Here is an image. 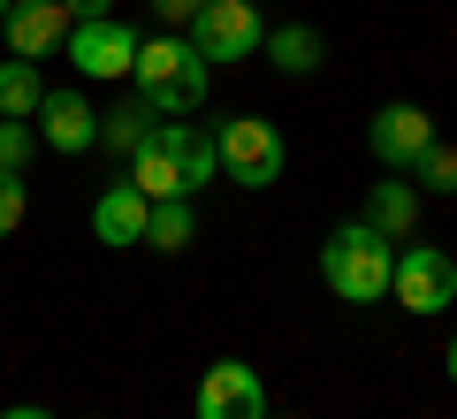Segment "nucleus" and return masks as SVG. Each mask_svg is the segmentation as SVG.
<instances>
[{"label": "nucleus", "instance_id": "1", "mask_svg": "<svg viewBox=\"0 0 457 419\" xmlns=\"http://www.w3.org/2000/svg\"><path fill=\"white\" fill-rule=\"evenodd\" d=\"M389 274H396V244L366 222H343L328 229L320 244V282L343 297V306H381L389 297Z\"/></svg>", "mask_w": 457, "mask_h": 419}, {"label": "nucleus", "instance_id": "2", "mask_svg": "<svg viewBox=\"0 0 457 419\" xmlns=\"http://www.w3.org/2000/svg\"><path fill=\"white\" fill-rule=\"evenodd\" d=\"M221 153H213V130H191V122H161L153 146L130 161V183L145 198H191L198 183H213Z\"/></svg>", "mask_w": 457, "mask_h": 419}, {"label": "nucleus", "instance_id": "3", "mask_svg": "<svg viewBox=\"0 0 457 419\" xmlns=\"http://www.w3.org/2000/svg\"><path fill=\"white\" fill-rule=\"evenodd\" d=\"M137 99H153V107L168 114V122H183V114L191 107H206V84H213V62L206 54L191 46V38H145V46H137Z\"/></svg>", "mask_w": 457, "mask_h": 419}, {"label": "nucleus", "instance_id": "4", "mask_svg": "<svg viewBox=\"0 0 457 419\" xmlns=\"http://www.w3.org/2000/svg\"><path fill=\"white\" fill-rule=\"evenodd\" d=\"M213 153H221L228 183H245V191H267V183H282V168H290V146H282V130L267 122V114L221 122L213 130Z\"/></svg>", "mask_w": 457, "mask_h": 419}, {"label": "nucleus", "instance_id": "5", "mask_svg": "<svg viewBox=\"0 0 457 419\" xmlns=\"http://www.w3.org/2000/svg\"><path fill=\"white\" fill-rule=\"evenodd\" d=\"M389 297L411 313V321L457 306V259L442 252V244H404V252H396V274H389Z\"/></svg>", "mask_w": 457, "mask_h": 419}, {"label": "nucleus", "instance_id": "6", "mask_svg": "<svg viewBox=\"0 0 457 419\" xmlns=\"http://www.w3.org/2000/svg\"><path fill=\"white\" fill-rule=\"evenodd\" d=\"M191 46L206 62H252L267 46V23H260V0H206L191 16Z\"/></svg>", "mask_w": 457, "mask_h": 419}, {"label": "nucleus", "instance_id": "7", "mask_svg": "<svg viewBox=\"0 0 457 419\" xmlns=\"http://www.w3.org/2000/svg\"><path fill=\"white\" fill-rule=\"evenodd\" d=\"M366 146H374V161L389 168V176H411V168H420V153L435 146V114L411 107V99H389V107L366 122Z\"/></svg>", "mask_w": 457, "mask_h": 419}, {"label": "nucleus", "instance_id": "8", "mask_svg": "<svg viewBox=\"0 0 457 419\" xmlns=\"http://www.w3.org/2000/svg\"><path fill=\"white\" fill-rule=\"evenodd\" d=\"M137 46H145V38L130 31V23L122 16H99V23H77V31H69V62H77V77H130L137 69Z\"/></svg>", "mask_w": 457, "mask_h": 419}, {"label": "nucleus", "instance_id": "9", "mask_svg": "<svg viewBox=\"0 0 457 419\" xmlns=\"http://www.w3.org/2000/svg\"><path fill=\"white\" fill-rule=\"evenodd\" d=\"M198 419H267V381L245 358H213L198 381Z\"/></svg>", "mask_w": 457, "mask_h": 419}, {"label": "nucleus", "instance_id": "10", "mask_svg": "<svg viewBox=\"0 0 457 419\" xmlns=\"http://www.w3.org/2000/svg\"><path fill=\"white\" fill-rule=\"evenodd\" d=\"M0 31H8V46H16V62H46V54L69 46V31H77V23H69L62 0H16Z\"/></svg>", "mask_w": 457, "mask_h": 419}, {"label": "nucleus", "instance_id": "11", "mask_svg": "<svg viewBox=\"0 0 457 419\" xmlns=\"http://www.w3.org/2000/svg\"><path fill=\"white\" fill-rule=\"evenodd\" d=\"M31 122H38V138H46L54 153H92L99 146V107L84 92H46Z\"/></svg>", "mask_w": 457, "mask_h": 419}, {"label": "nucleus", "instance_id": "12", "mask_svg": "<svg viewBox=\"0 0 457 419\" xmlns=\"http://www.w3.org/2000/svg\"><path fill=\"white\" fill-rule=\"evenodd\" d=\"M145 222H153V198L137 191V183H107V191L92 198L99 244H145Z\"/></svg>", "mask_w": 457, "mask_h": 419}, {"label": "nucleus", "instance_id": "13", "mask_svg": "<svg viewBox=\"0 0 457 419\" xmlns=\"http://www.w3.org/2000/svg\"><path fill=\"white\" fill-rule=\"evenodd\" d=\"M168 114L153 107V99H122V107H107L99 114V146L107 153H122V161H137V153L153 146V130H161Z\"/></svg>", "mask_w": 457, "mask_h": 419}, {"label": "nucleus", "instance_id": "14", "mask_svg": "<svg viewBox=\"0 0 457 419\" xmlns=\"http://www.w3.org/2000/svg\"><path fill=\"white\" fill-rule=\"evenodd\" d=\"M366 229H381L389 244H411V229H420V183H374L366 191Z\"/></svg>", "mask_w": 457, "mask_h": 419}, {"label": "nucleus", "instance_id": "15", "mask_svg": "<svg viewBox=\"0 0 457 419\" xmlns=\"http://www.w3.org/2000/svg\"><path fill=\"white\" fill-rule=\"evenodd\" d=\"M328 54V38L312 31V23H282V31H267V62L282 69V77H312Z\"/></svg>", "mask_w": 457, "mask_h": 419}, {"label": "nucleus", "instance_id": "16", "mask_svg": "<svg viewBox=\"0 0 457 419\" xmlns=\"http://www.w3.org/2000/svg\"><path fill=\"white\" fill-rule=\"evenodd\" d=\"M38 99H46V77H38V62H0V114H8V122H31Z\"/></svg>", "mask_w": 457, "mask_h": 419}, {"label": "nucleus", "instance_id": "17", "mask_svg": "<svg viewBox=\"0 0 457 419\" xmlns=\"http://www.w3.org/2000/svg\"><path fill=\"white\" fill-rule=\"evenodd\" d=\"M191 237H198L191 198H153V222H145V244H153V252H183Z\"/></svg>", "mask_w": 457, "mask_h": 419}, {"label": "nucleus", "instance_id": "18", "mask_svg": "<svg viewBox=\"0 0 457 419\" xmlns=\"http://www.w3.org/2000/svg\"><path fill=\"white\" fill-rule=\"evenodd\" d=\"M411 183H420V191H457V146H427L420 153V168H411Z\"/></svg>", "mask_w": 457, "mask_h": 419}, {"label": "nucleus", "instance_id": "19", "mask_svg": "<svg viewBox=\"0 0 457 419\" xmlns=\"http://www.w3.org/2000/svg\"><path fill=\"white\" fill-rule=\"evenodd\" d=\"M31 153H38V130L0 114V168H8V176H23V168H31Z\"/></svg>", "mask_w": 457, "mask_h": 419}, {"label": "nucleus", "instance_id": "20", "mask_svg": "<svg viewBox=\"0 0 457 419\" xmlns=\"http://www.w3.org/2000/svg\"><path fill=\"white\" fill-rule=\"evenodd\" d=\"M23 214H31V191H23V176H8V168H0V237H16Z\"/></svg>", "mask_w": 457, "mask_h": 419}, {"label": "nucleus", "instance_id": "21", "mask_svg": "<svg viewBox=\"0 0 457 419\" xmlns=\"http://www.w3.org/2000/svg\"><path fill=\"white\" fill-rule=\"evenodd\" d=\"M198 8H206V0H153V16H161V23H168V31H176V23H191V16H198Z\"/></svg>", "mask_w": 457, "mask_h": 419}, {"label": "nucleus", "instance_id": "22", "mask_svg": "<svg viewBox=\"0 0 457 419\" xmlns=\"http://www.w3.org/2000/svg\"><path fill=\"white\" fill-rule=\"evenodd\" d=\"M62 8H69V23H99L107 16V0H62Z\"/></svg>", "mask_w": 457, "mask_h": 419}, {"label": "nucleus", "instance_id": "23", "mask_svg": "<svg viewBox=\"0 0 457 419\" xmlns=\"http://www.w3.org/2000/svg\"><path fill=\"white\" fill-rule=\"evenodd\" d=\"M0 419H54V412H38V404H16V412H0Z\"/></svg>", "mask_w": 457, "mask_h": 419}, {"label": "nucleus", "instance_id": "24", "mask_svg": "<svg viewBox=\"0 0 457 419\" xmlns=\"http://www.w3.org/2000/svg\"><path fill=\"white\" fill-rule=\"evenodd\" d=\"M450 381H457V336H450Z\"/></svg>", "mask_w": 457, "mask_h": 419}, {"label": "nucleus", "instance_id": "25", "mask_svg": "<svg viewBox=\"0 0 457 419\" xmlns=\"http://www.w3.org/2000/svg\"><path fill=\"white\" fill-rule=\"evenodd\" d=\"M8 8H16V0H0V23H8Z\"/></svg>", "mask_w": 457, "mask_h": 419}]
</instances>
